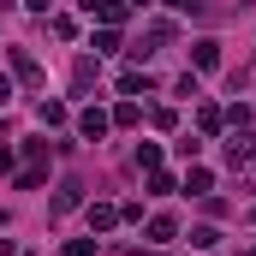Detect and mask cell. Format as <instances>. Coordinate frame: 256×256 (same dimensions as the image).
Returning <instances> with one entry per match:
<instances>
[{
	"label": "cell",
	"instance_id": "603a6c76",
	"mask_svg": "<svg viewBox=\"0 0 256 256\" xmlns=\"http://www.w3.org/2000/svg\"><path fill=\"white\" fill-rule=\"evenodd\" d=\"M66 256H96V232H90V238H72V244H66Z\"/></svg>",
	"mask_w": 256,
	"mask_h": 256
},
{
	"label": "cell",
	"instance_id": "44dd1931",
	"mask_svg": "<svg viewBox=\"0 0 256 256\" xmlns=\"http://www.w3.org/2000/svg\"><path fill=\"white\" fill-rule=\"evenodd\" d=\"M42 179H48V167H30V173H18V191H36Z\"/></svg>",
	"mask_w": 256,
	"mask_h": 256
},
{
	"label": "cell",
	"instance_id": "2e32d148",
	"mask_svg": "<svg viewBox=\"0 0 256 256\" xmlns=\"http://www.w3.org/2000/svg\"><path fill=\"white\" fill-rule=\"evenodd\" d=\"M36 120H42V126H66V108H60V102H42Z\"/></svg>",
	"mask_w": 256,
	"mask_h": 256
},
{
	"label": "cell",
	"instance_id": "52a82bcc",
	"mask_svg": "<svg viewBox=\"0 0 256 256\" xmlns=\"http://www.w3.org/2000/svg\"><path fill=\"white\" fill-rule=\"evenodd\" d=\"M173 238H179V220L173 214H155L149 220V244H173Z\"/></svg>",
	"mask_w": 256,
	"mask_h": 256
},
{
	"label": "cell",
	"instance_id": "9c48e42d",
	"mask_svg": "<svg viewBox=\"0 0 256 256\" xmlns=\"http://www.w3.org/2000/svg\"><path fill=\"white\" fill-rule=\"evenodd\" d=\"M96 72H102V66H96L90 54H84V60L72 66V90H90V84H96Z\"/></svg>",
	"mask_w": 256,
	"mask_h": 256
},
{
	"label": "cell",
	"instance_id": "7a4b0ae2",
	"mask_svg": "<svg viewBox=\"0 0 256 256\" xmlns=\"http://www.w3.org/2000/svg\"><path fill=\"white\" fill-rule=\"evenodd\" d=\"M78 131H84V143H102V137L114 131V120H108L102 108H84V114H78Z\"/></svg>",
	"mask_w": 256,
	"mask_h": 256
},
{
	"label": "cell",
	"instance_id": "5b68a950",
	"mask_svg": "<svg viewBox=\"0 0 256 256\" xmlns=\"http://www.w3.org/2000/svg\"><path fill=\"white\" fill-rule=\"evenodd\" d=\"M191 66H196V72H214V66H220V42H208V36L191 42Z\"/></svg>",
	"mask_w": 256,
	"mask_h": 256
},
{
	"label": "cell",
	"instance_id": "9a60e30c",
	"mask_svg": "<svg viewBox=\"0 0 256 256\" xmlns=\"http://www.w3.org/2000/svg\"><path fill=\"white\" fill-rule=\"evenodd\" d=\"M220 120H226L220 108H196V131H208V137H214V131H220Z\"/></svg>",
	"mask_w": 256,
	"mask_h": 256
},
{
	"label": "cell",
	"instance_id": "30bf717a",
	"mask_svg": "<svg viewBox=\"0 0 256 256\" xmlns=\"http://www.w3.org/2000/svg\"><path fill=\"white\" fill-rule=\"evenodd\" d=\"M108 120H114V126H137V120H143V108H137V102H120V108H114V114H108Z\"/></svg>",
	"mask_w": 256,
	"mask_h": 256
},
{
	"label": "cell",
	"instance_id": "484cf974",
	"mask_svg": "<svg viewBox=\"0 0 256 256\" xmlns=\"http://www.w3.org/2000/svg\"><path fill=\"white\" fill-rule=\"evenodd\" d=\"M0 167H12V155H6V143H0Z\"/></svg>",
	"mask_w": 256,
	"mask_h": 256
},
{
	"label": "cell",
	"instance_id": "8992f818",
	"mask_svg": "<svg viewBox=\"0 0 256 256\" xmlns=\"http://www.w3.org/2000/svg\"><path fill=\"white\" fill-rule=\"evenodd\" d=\"M114 226H120V208L114 202H96L90 208V232H114Z\"/></svg>",
	"mask_w": 256,
	"mask_h": 256
},
{
	"label": "cell",
	"instance_id": "d4e9b609",
	"mask_svg": "<svg viewBox=\"0 0 256 256\" xmlns=\"http://www.w3.org/2000/svg\"><path fill=\"white\" fill-rule=\"evenodd\" d=\"M24 6H30V12H48V0H24Z\"/></svg>",
	"mask_w": 256,
	"mask_h": 256
},
{
	"label": "cell",
	"instance_id": "6da1fadb",
	"mask_svg": "<svg viewBox=\"0 0 256 256\" xmlns=\"http://www.w3.org/2000/svg\"><path fill=\"white\" fill-rule=\"evenodd\" d=\"M167 42H173V24L161 18V24H149V30L137 36V48H131V60H149V54H155V48H167Z\"/></svg>",
	"mask_w": 256,
	"mask_h": 256
},
{
	"label": "cell",
	"instance_id": "7c38bea8",
	"mask_svg": "<svg viewBox=\"0 0 256 256\" xmlns=\"http://www.w3.org/2000/svg\"><path fill=\"white\" fill-rule=\"evenodd\" d=\"M167 191H179V185H173V173H161V167H149V196H167Z\"/></svg>",
	"mask_w": 256,
	"mask_h": 256
},
{
	"label": "cell",
	"instance_id": "4fadbf2b",
	"mask_svg": "<svg viewBox=\"0 0 256 256\" xmlns=\"http://www.w3.org/2000/svg\"><path fill=\"white\" fill-rule=\"evenodd\" d=\"M161 6H167V12H179V18H202V12H208L202 0H161Z\"/></svg>",
	"mask_w": 256,
	"mask_h": 256
},
{
	"label": "cell",
	"instance_id": "83f0119b",
	"mask_svg": "<svg viewBox=\"0 0 256 256\" xmlns=\"http://www.w3.org/2000/svg\"><path fill=\"white\" fill-rule=\"evenodd\" d=\"M126 256H155V250H126Z\"/></svg>",
	"mask_w": 256,
	"mask_h": 256
},
{
	"label": "cell",
	"instance_id": "d6986e66",
	"mask_svg": "<svg viewBox=\"0 0 256 256\" xmlns=\"http://www.w3.org/2000/svg\"><path fill=\"white\" fill-rule=\"evenodd\" d=\"M191 244H196V250H214V244H220V232H214V226H196Z\"/></svg>",
	"mask_w": 256,
	"mask_h": 256
},
{
	"label": "cell",
	"instance_id": "3957f363",
	"mask_svg": "<svg viewBox=\"0 0 256 256\" xmlns=\"http://www.w3.org/2000/svg\"><path fill=\"white\" fill-rule=\"evenodd\" d=\"M84 6H90V12H96L108 30H120V24L131 18V6H126V0H84Z\"/></svg>",
	"mask_w": 256,
	"mask_h": 256
},
{
	"label": "cell",
	"instance_id": "8fae6325",
	"mask_svg": "<svg viewBox=\"0 0 256 256\" xmlns=\"http://www.w3.org/2000/svg\"><path fill=\"white\" fill-rule=\"evenodd\" d=\"M208 185H214L208 167H191V173H185V191H191V196H208Z\"/></svg>",
	"mask_w": 256,
	"mask_h": 256
},
{
	"label": "cell",
	"instance_id": "ac0fdd59",
	"mask_svg": "<svg viewBox=\"0 0 256 256\" xmlns=\"http://www.w3.org/2000/svg\"><path fill=\"white\" fill-rule=\"evenodd\" d=\"M244 155H250V137H244V131H238V137H232V143H226V161H232V167H238V161H244Z\"/></svg>",
	"mask_w": 256,
	"mask_h": 256
},
{
	"label": "cell",
	"instance_id": "ba28073f",
	"mask_svg": "<svg viewBox=\"0 0 256 256\" xmlns=\"http://www.w3.org/2000/svg\"><path fill=\"white\" fill-rule=\"evenodd\" d=\"M78 202H84V185H78V179H66V185H60V196H54V214H72Z\"/></svg>",
	"mask_w": 256,
	"mask_h": 256
},
{
	"label": "cell",
	"instance_id": "7402d4cb",
	"mask_svg": "<svg viewBox=\"0 0 256 256\" xmlns=\"http://www.w3.org/2000/svg\"><path fill=\"white\" fill-rule=\"evenodd\" d=\"M48 30H54L60 42H72V36H78V24H72V18H48Z\"/></svg>",
	"mask_w": 256,
	"mask_h": 256
},
{
	"label": "cell",
	"instance_id": "cb8c5ba5",
	"mask_svg": "<svg viewBox=\"0 0 256 256\" xmlns=\"http://www.w3.org/2000/svg\"><path fill=\"white\" fill-rule=\"evenodd\" d=\"M6 102H12V78H0V108H6Z\"/></svg>",
	"mask_w": 256,
	"mask_h": 256
},
{
	"label": "cell",
	"instance_id": "5bb4252c",
	"mask_svg": "<svg viewBox=\"0 0 256 256\" xmlns=\"http://www.w3.org/2000/svg\"><path fill=\"white\" fill-rule=\"evenodd\" d=\"M120 96H149V78H143V72H126V78H120Z\"/></svg>",
	"mask_w": 256,
	"mask_h": 256
},
{
	"label": "cell",
	"instance_id": "277c9868",
	"mask_svg": "<svg viewBox=\"0 0 256 256\" xmlns=\"http://www.w3.org/2000/svg\"><path fill=\"white\" fill-rule=\"evenodd\" d=\"M12 78L18 84H42V66L30 60V48H12Z\"/></svg>",
	"mask_w": 256,
	"mask_h": 256
},
{
	"label": "cell",
	"instance_id": "ffe728a7",
	"mask_svg": "<svg viewBox=\"0 0 256 256\" xmlns=\"http://www.w3.org/2000/svg\"><path fill=\"white\" fill-rule=\"evenodd\" d=\"M161 161V143H137V167H155Z\"/></svg>",
	"mask_w": 256,
	"mask_h": 256
},
{
	"label": "cell",
	"instance_id": "4316f807",
	"mask_svg": "<svg viewBox=\"0 0 256 256\" xmlns=\"http://www.w3.org/2000/svg\"><path fill=\"white\" fill-rule=\"evenodd\" d=\"M126 6H137V12H143V6H149V0H126Z\"/></svg>",
	"mask_w": 256,
	"mask_h": 256
},
{
	"label": "cell",
	"instance_id": "e0dca14e",
	"mask_svg": "<svg viewBox=\"0 0 256 256\" xmlns=\"http://www.w3.org/2000/svg\"><path fill=\"white\" fill-rule=\"evenodd\" d=\"M114 48H120V30L102 24V30H96V54H114Z\"/></svg>",
	"mask_w": 256,
	"mask_h": 256
}]
</instances>
